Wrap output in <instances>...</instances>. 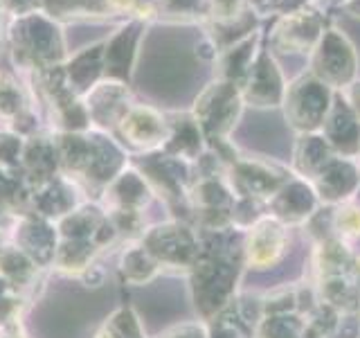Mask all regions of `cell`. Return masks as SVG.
<instances>
[{
	"label": "cell",
	"mask_w": 360,
	"mask_h": 338,
	"mask_svg": "<svg viewBox=\"0 0 360 338\" xmlns=\"http://www.w3.org/2000/svg\"><path fill=\"white\" fill-rule=\"evenodd\" d=\"M248 7V0H212V16L217 23H228L243 16Z\"/></svg>",
	"instance_id": "obj_7"
},
{
	"label": "cell",
	"mask_w": 360,
	"mask_h": 338,
	"mask_svg": "<svg viewBox=\"0 0 360 338\" xmlns=\"http://www.w3.org/2000/svg\"><path fill=\"white\" fill-rule=\"evenodd\" d=\"M309 73L331 90H345L354 84L358 75V52L352 39L338 27H326L315 50L309 54Z\"/></svg>",
	"instance_id": "obj_1"
},
{
	"label": "cell",
	"mask_w": 360,
	"mask_h": 338,
	"mask_svg": "<svg viewBox=\"0 0 360 338\" xmlns=\"http://www.w3.org/2000/svg\"><path fill=\"white\" fill-rule=\"evenodd\" d=\"M338 3H342V0H338Z\"/></svg>",
	"instance_id": "obj_10"
},
{
	"label": "cell",
	"mask_w": 360,
	"mask_h": 338,
	"mask_svg": "<svg viewBox=\"0 0 360 338\" xmlns=\"http://www.w3.org/2000/svg\"><path fill=\"white\" fill-rule=\"evenodd\" d=\"M340 9L345 11V14H347L349 18L360 20V0H342V3H340Z\"/></svg>",
	"instance_id": "obj_9"
},
{
	"label": "cell",
	"mask_w": 360,
	"mask_h": 338,
	"mask_svg": "<svg viewBox=\"0 0 360 338\" xmlns=\"http://www.w3.org/2000/svg\"><path fill=\"white\" fill-rule=\"evenodd\" d=\"M326 133L333 140V144L345 146V149H356L360 144V120L347 104V99L333 101V106L326 115Z\"/></svg>",
	"instance_id": "obj_6"
},
{
	"label": "cell",
	"mask_w": 360,
	"mask_h": 338,
	"mask_svg": "<svg viewBox=\"0 0 360 338\" xmlns=\"http://www.w3.org/2000/svg\"><path fill=\"white\" fill-rule=\"evenodd\" d=\"M333 106V90L311 73L300 75L284 93L286 118L300 131H313L324 124Z\"/></svg>",
	"instance_id": "obj_3"
},
{
	"label": "cell",
	"mask_w": 360,
	"mask_h": 338,
	"mask_svg": "<svg viewBox=\"0 0 360 338\" xmlns=\"http://www.w3.org/2000/svg\"><path fill=\"white\" fill-rule=\"evenodd\" d=\"M262 39H264V34L255 32V34H250V37L241 39L239 43H234V45H230V48H225L223 59H221L225 82L243 86L245 77H248V70H250L255 56H257L259 48H262Z\"/></svg>",
	"instance_id": "obj_5"
},
{
	"label": "cell",
	"mask_w": 360,
	"mask_h": 338,
	"mask_svg": "<svg viewBox=\"0 0 360 338\" xmlns=\"http://www.w3.org/2000/svg\"><path fill=\"white\" fill-rule=\"evenodd\" d=\"M326 27L329 25L322 9L300 5L277 18L268 32L266 45L273 54H311Z\"/></svg>",
	"instance_id": "obj_2"
},
{
	"label": "cell",
	"mask_w": 360,
	"mask_h": 338,
	"mask_svg": "<svg viewBox=\"0 0 360 338\" xmlns=\"http://www.w3.org/2000/svg\"><path fill=\"white\" fill-rule=\"evenodd\" d=\"M345 99H347V104L352 106V111L358 115L360 120V79H356L354 84H349L345 88Z\"/></svg>",
	"instance_id": "obj_8"
},
{
	"label": "cell",
	"mask_w": 360,
	"mask_h": 338,
	"mask_svg": "<svg viewBox=\"0 0 360 338\" xmlns=\"http://www.w3.org/2000/svg\"><path fill=\"white\" fill-rule=\"evenodd\" d=\"M241 90L243 99L250 101L252 106H277L284 101V75H281V68L268 45L259 48Z\"/></svg>",
	"instance_id": "obj_4"
}]
</instances>
